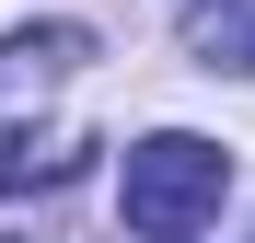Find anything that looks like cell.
I'll use <instances>...</instances> for the list:
<instances>
[{
  "label": "cell",
  "instance_id": "7a4b0ae2",
  "mask_svg": "<svg viewBox=\"0 0 255 243\" xmlns=\"http://www.w3.org/2000/svg\"><path fill=\"white\" fill-rule=\"evenodd\" d=\"M221 185H232V162L186 139V128H151L139 151H128V232H151V243H174V232H209L221 220Z\"/></svg>",
  "mask_w": 255,
  "mask_h": 243
},
{
  "label": "cell",
  "instance_id": "3957f363",
  "mask_svg": "<svg viewBox=\"0 0 255 243\" xmlns=\"http://www.w3.org/2000/svg\"><path fill=\"white\" fill-rule=\"evenodd\" d=\"M174 243H197V232H174Z\"/></svg>",
  "mask_w": 255,
  "mask_h": 243
},
{
  "label": "cell",
  "instance_id": "6da1fadb",
  "mask_svg": "<svg viewBox=\"0 0 255 243\" xmlns=\"http://www.w3.org/2000/svg\"><path fill=\"white\" fill-rule=\"evenodd\" d=\"M81 58H93V35L81 23H35V35H0V104H70V81H81ZM81 128H12L0 116V197H58L70 174H81Z\"/></svg>",
  "mask_w": 255,
  "mask_h": 243
}]
</instances>
